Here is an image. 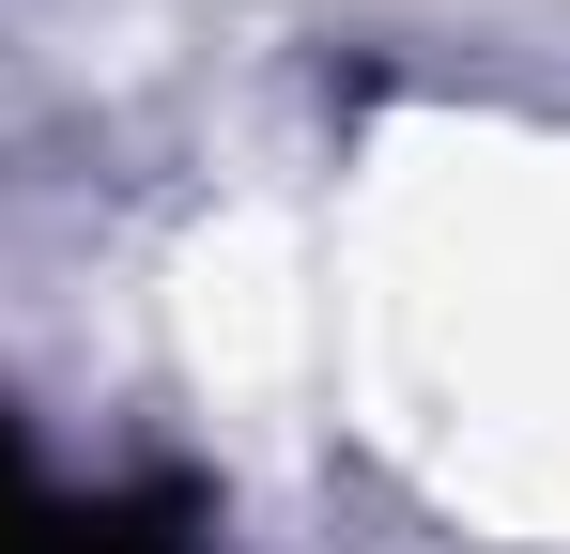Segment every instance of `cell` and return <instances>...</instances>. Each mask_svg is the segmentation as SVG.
<instances>
[{
	"label": "cell",
	"mask_w": 570,
	"mask_h": 554,
	"mask_svg": "<svg viewBox=\"0 0 570 554\" xmlns=\"http://www.w3.org/2000/svg\"><path fill=\"white\" fill-rule=\"evenodd\" d=\"M16 493H31V477H16V432H0V508H16Z\"/></svg>",
	"instance_id": "obj_2"
},
{
	"label": "cell",
	"mask_w": 570,
	"mask_h": 554,
	"mask_svg": "<svg viewBox=\"0 0 570 554\" xmlns=\"http://www.w3.org/2000/svg\"><path fill=\"white\" fill-rule=\"evenodd\" d=\"M0 554H200V540H186V493H108V508L16 493L0 508Z\"/></svg>",
	"instance_id": "obj_1"
}]
</instances>
